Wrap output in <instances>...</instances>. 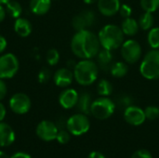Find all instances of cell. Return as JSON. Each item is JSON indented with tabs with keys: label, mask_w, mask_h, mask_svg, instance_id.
I'll list each match as a JSON object with an SVG mask.
<instances>
[{
	"label": "cell",
	"mask_w": 159,
	"mask_h": 158,
	"mask_svg": "<svg viewBox=\"0 0 159 158\" xmlns=\"http://www.w3.org/2000/svg\"><path fill=\"white\" fill-rule=\"evenodd\" d=\"M98 35L89 29L76 31L71 40L72 52L79 59H93L100 51Z\"/></svg>",
	"instance_id": "obj_1"
},
{
	"label": "cell",
	"mask_w": 159,
	"mask_h": 158,
	"mask_svg": "<svg viewBox=\"0 0 159 158\" xmlns=\"http://www.w3.org/2000/svg\"><path fill=\"white\" fill-rule=\"evenodd\" d=\"M99 67L91 59L81 60L74 68L75 80L81 86L88 87L96 82L99 75Z\"/></svg>",
	"instance_id": "obj_2"
},
{
	"label": "cell",
	"mask_w": 159,
	"mask_h": 158,
	"mask_svg": "<svg viewBox=\"0 0 159 158\" xmlns=\"http://www.w3.org/2000/svg\"><path fill=\"white\" fill-rule=\"evenodd\" d=\"M98 38L102 48L113 51L122 46L125 41V34L121 27L115 24H107L101 29Z\"/></svg>",
	"instance_id": "obj_3"
},
{
	"label": "cell",
	"mask_w": 159,
	"mask_h": 158,
	"mask_svg": "<svg viewBox=\"0 0 159 158\" xmlns=\"http://www.w3.org/2000/svg\"><path fill=\"white\" fill-rule=\"evenodd\" d=\"M140 73L145 79H159V49H152L145 54L140 65Z\"/></svg>",
	"instance_id": "obj_4"
},
{
	"label": "cell",
	"mask_w": 159,
	"mask_h": 158,
	"mask_svg": "<svg viewBox=\"0 0 159 158\" xmlns=\"http://www.w3.org/2000/svg\"><path fill=\"white\" fill-rule=\"evenodd\" d=\"M116 110V103L108 97L94 100L90 106V114L99 120H105L112 116Z\"/></svg>",
	"instance_id": "obj_5"
},
{
	"label": "cell",
	"mask_w": 159,
	"mask_h": 158,
	"mask_svg": "<svg viewBox=\"0 0 159 158\" xmlns=\"http://www.w3.org/2000/svg\"><path fill=\"white\" fill-rule=\"evenodd\" d=\"M66 128L70 134L74 136H81L87 133L90 128V121L87 115L79 113L73 115L66 121Z\"/></svg>",
	"instance_id": "obj_6"
},
{
	"label": "cell",
	"mask_w": 159,
	"mask_h": 158,
	"mask_svg": "<svg viewBox=\"0 0 159 158\" xmlns=\"http://www.w3.org/2000/svg\"><path fill=\"white\" fill-rule=\"evenodd\" d=\"M121 47V56L128 64H134L141 60L143 48L139 42L134 39L124 41Z\"/></svg>",
	"instance_id": "obj_7"
},
{
	"label": "cell",
	"mask_w": 159,
	"mask_h": 158,
	"mask_svg": "<svg viewBox=\"0 0 159 158\" xmlns=\"http://www.w3.org/2000/svg\"><path fill=\"white\" fill-rule=\"evenodd\" d=\"M20 63L18 58L12 53H6L0 56V78L10 79L19 71Z\"/></svg>",
	"instance_id": "obj_8"
},
{
	"label": "cell",
	"mask_w": 159,
	"mask_h": 158,
	"mask_svg": "<svg viewBox=\"0 0 159 158\" xmlns=\"http://www.w3.org/2000/svg\"><path fill=\"white\" fill-rule=\"evenodd\" d=\"M35 132L40 140L44 142H52L56 140L59 129L55 123L49 120H43L37 125Z\"/></svg>",
	"instance_id": "obj_9"
},
{
	"label": "cell",
	"mask_w": 159,
	"mask_h": 158,
	"mask_svg": "<svg viewBox=\"0 0 159 158\" xmlns=\"http://www.w3.org/2000/svg\"><path fill=\"white\" fill-rule=\"evenodd\" d=\"M31 100L24 93H16L9 100V107L11 111L17 115H24L31 109Z\"/></svg>",
	"instance_id": "obj_10"
},
{
	"label": "cell",
	"mask_w": 159,
	"mask_h": 158,
	"mask_svg": "<svg viewBox=\"0 0 159 158\" xmlns=\"http://www.w3.org/2000/svg\"><path fill=\"white\" fill-rule=\"evenodd\" d=\"M96 21V15L91 10H85L75 15L73 18L72 25L76 31L86 30L94 25Z\"/></svg>",
	"instance_id": "obj_11"
},
{
	"label": "cell",
	"mask_w": 159,
	"mask_h": 158,
	"mask_svg": "<svg viewBox=\"0 0 159 158\" xmlns=\"http://www.w3.org/2000/svg\"><path fill=\"white\" fill-rule=\"evenodd\" d=\"M124 119L125 121L131 126H141L146 120L144 111L135 105H129L124 111Z\"/></svg>",
	"instance_id": "obj_12"
},
{
	"label": "cell",
	"mask_w": 159,
	"mask_h": 158,
	"mask_svg": "<svg viewBox=\"0 0 159 158\" xmlns=\"http://www.w3.org/2000/svg\"><path fill=\"white\" fill-rule=\"evenodd\" d=\"M74 77V72L69 68H60L53 74V81L59 88H67L72 83Z\"/></svg>",
	"instance_id": "obj_13"
},
{
	"label": "cell",
	"mask_w": 159,
	"mask_h": 158,
	"mask_svg": "<svg viewBox=\"0 0 159 158\" xmlns=\"http://www.w3.org/2000/svg\"><path fill=\"white\" fill-rule=\"evenodd\" d=\"M79 94L74 88H65L59 96V102L64 109H72L76 106Z\"/></svg>",
	"instance_id": "obj_14"
},
{
	"label": "cell",
	"mask_w": 159,
	"mask_h": 158,
	"mask_svg": "<svg viewBox=\"0 0 159 158\" xmlns=\"http://www.w3.org/2000/svg\"><path fill=\"white\" fill-rule=\"evenodd\" d=\"M96 58H97L96 63H97L99 69L102 71H104V72H110V69L115 62L114 61L115 56L113 54V51L109 50V49L102 48V49H100Z\"/></svg>",
	"instance_id": "obj_15"
},
{
	"label": "cell",
	"mask_w": 159,
	"mask_h": 158,
	"mask_svg": "<svg viewBox=\"0 0 159 158\" xmlns=\"http://www.w3.org/2000/svg\"><path fill=\"white\" fill-rule=\"evenodd\" d=\"M119 0H98L97 6L100 13L105 17H112L119 11Z\"/></svg>",
	"instance_id": "obj_16"
},
{
	"label": "cell",
	"mask_w": 159,
	"mask_h": 158,
	"mask_svg": "<svg viewBox=\"0 0 159 158\" xmlns=\"http://www.w3.org/2000/svg\"><path fill=\"white\" fill-rule=\"evenodd\" d=\"M16 139L13 129L7 123L0 122V147L10 146Z\"/></svg>",
	"instance_id": "obj_17"
},
{
	"label": "cell",
	"mask_w": 159,
	"mask_h": 158,
	"mask_svg": "<svg viewBox=\"0 0 159 158\" xmlns=\"http://www.w3.org/2000/svg\"><path fill=\"white\" fill-rule=\"evenodd\" d=\"M33 27L31 22L24 18H18L14 23V31L20 37H27L32 33Z\"/></svg>",
	"instance_id": "obj_18"
},
{
	"label": "cell",
	"mask_w": 159,
	"mask_h": 158,
	"mask_svg": "<svg viewBox=\"0 0 159 158\" xmlns=\"http://www.w3.org/2000/svg\"><path fill=\"white\" fill-rule=\"evenodd\" d=\"M30 10L35 15H44L51 7V0H30Z\"/></svg>",
	"instance_id": "obj_19"
},
{
	"label": "cell",
	"mask_w": 159,
	"mask_h": 158,
	"mask_svg": "<svg viewBox=\"0 0 159 158\" xmlns=\"http://www.w3.org/2000/svg\"><path fill=\"white\" fill-rule=\"evenodd\" d=\"M121 29L125 35L134 36L139 32L140 26H139L138 21L135 19L129 17V18L124 19V20L121 23Z\"/></svg>",
	"instance_id": "obj_20"
},
{
	"label": "cell",
	"mask_w": 159,
	"mask_h": 158,
	"mask_svg": "<svg viewBox=\"0 0 159 158\" xmlns=\"http://www.w3.org/2000/svg\"><path fill=\"white\" fill-rule=\"evenodd\" d=\"M91 103H92V101H91L90 94L88 92H83L81 95H79L78 102L76 103V107L80 113L88 115L89 114H90Z\"/></svg>",
	"instance_id": "obj_21"
},
{
	"label": "cell",
	"mask_w": 159,
	"mask_h": 158,
	"mask_svg": "<svg viewBox=\"0 0 159 158\" xmlns=\"http://www.w3.org/2000/svg\"><path fill=\"white\" fill-rule=\"evenodd\" d=\"M111 74L116 78H122L129 73V65L126 61H116L110 69Z\"/></svg>",
	"instance_id": "obj_22"
},
{
	"label": "cell",
	"mask_w": 159,
	"mask_h": 158,
	"mask_svg": "<svg viewBox=\"0 0 159 158\" xmlns=\"http://www.w3.org/2000/svg\"><path fill=\"white\" fill-rule=\"evenodd\" d=\"M154 22L155 20H154L153 13L146 12V11H144L138 20L139 26L143 31H149L150 29H152L154 26Z\"/></svg>",
	"instance_id": "obj_23"
},
{
	"label": "cell",
	"mask_w": 159,
	"mask_h": 158,
	"mask_svg": "<svg viewBox=\"0 0 159 158\" xmlns=\"http://www.w3.org/2000/svg\"><path fill=\"white\" fill-rule=\"evenodd\" d=\"M114 88L110 81L106 79H101L97 84V92L101 97H109L113 93Z\"/></svg>",
	"instance_id": "obj_24"
},
{
	"label": "cell",
	"mask_w": 159,
	"mask_h": 158,
	"mask_svg": "<svg viewBox=\"0 0 159 158\" xmlns=\"http://www.w3.org/2000/svg\"><path fill=\"white\" fill-rule=\"evenodd\" d=\"M6 10H7V14L14 19L20 18L21 13H22L21 5L16 0H10L8 3H7L6 4Z\"/></svg>",
	"instance_id": "obj_25"
},
{
	"label": "cell",
	"mask_w": 159,
	"mask_h": 158,
	"mask_svg": "<svg viewBox=\"0 0 159 158\" xmlns=\"http://www.w3.org/2000/svg\"><path fill=\"white\" fill-rule=\"evenodd\" d=\"M147 42L152 49H159V27H153L149 30Z\"/></svg>",
	"instance_id": "obj_26"
},
{
	"label": "cell",
	"mask_w": 159,
	"mask_h": 158,
	"mask_svg": "<svg viewBox=\"0 0 159 158\" xmlns=\"http://www.w3.org/2000/svg\"><path fill=\"white\" fill-rule=\"evenodd\" d=\"M140 4L144 11L150 13L157 11L159 8V0H141Z\"/></svg>",
	"instance_id": "obj_27"
},
{
	"label": "cell",
	"mask_w": 159,
	"mask_h": 158,
	"mask_svg": "<svg viewBox=\"0 0 159 158\" xmlns=\"http://www.w3.org/2000/svg\"><path fill=\"white\" fill-rule=\"evenodd\" d=\"M46 59H47V62L48 63V65L50 66H54L56 65L59 61H60V53L57 49L55 48H51V49H48V52H47V56H46Z\"/></svg>",
	"instance_id": "obj_28"
},
{
	"label": "cell",
	"mask_w": 159,
	"mask_h": 158,
	"mask_svg": "<svg viewBox=\"0 0 159 158\" xmlns=\"http://www.w3.org/2000/svg\"><path fill=\"white\" fill-rule=\"evenodd\" d=\"M144 114H145L146 119L156 120V119H157L159 117V107L154 106V105L147 106L144 109Z\"/></svg>",
	"instance_id": "obj_29"
},
{
	"label": "cell",
	"mask_w": 159,
	"mask_h": 158,
	"mask_svg": "<svg viewBox=\"0 0 159 158\" xmlns=\"http://www.w3.org/2000/svg\"><path fill=\"white\" fill-rule=\"evenodd\" d=\"M37 78H38L39 83H41V84L48 83L50 80V78H51V71L48 68H47V67H43L40 70Z\"/></svg>",
	"instance_id": "obj_30"
},
{
	"label": "cell",
	"mask_w": 159,
	"mask_h": 158,
	"mask_svg": "<svg viewBox=\"0 0 159 158\" xmlns=\"http://www.w3.org/2000/svg\"><path fill=\"white\" fill-rule=\"evenodd\" d=\"M70 139H71L70 132L68 130H64V129L59 130V132L57 134V138H56L58 142H60L61 144H65V143L69 142Z\"/></svg>",
	"instance_id": "obj_31"
},
{
	"label": "cell",
	"mask_w": 159,
	"mask_h": 158,
	"mask_svg": "<svg viewBox=\"0 0 159 158\" xmlns=\"http://www.w3.org/2000/svg\"><path fill=\"white\" fill-rule=\"evenodd\" d=\"M121 15L122 18L126 19V18H129L132 14V8L130 6L127 5V4H122L120 5L119 7V11H118Z\"/></svg>",
	"instance_id": "obj_32"
},
{
	"label": "cell",
	"mask_w": 159,
	"mask_h": 158,
	"mask_svg": "<svg viewBox=\"0 0 159 158\" xmlns=\"http://www.w3.org/2000/svg\"><path fill=\"white\" fill-rule=\"evenodd\" d=\"M131 158H153L152 154L146 149H140L133 153Z\"/></svg>",
	"instance_id": "obj_33"
},
{
	"label": "cell",
	"mask_w": 159,
	"mask_h": 158,
	"mask_svg": "<svg viewBox=\"0 0 159 158\" xmlns=\"http://www.w3.org/2000/svg\"><path fill=\"white\" fill-rule=\"evenodd\" d=\"M132 99L130 96L129 95H121V97L119 98V104H122L123 106H125L126 108L129 107V105H132ZM125 108V109H126Z\"/></svg>",
	"instance_id": "obj_34"
},
{
	"label": "cell",
	"mask_w": 159,
	"mask_h": 158,
	"mask_svg": "<svg viewBox=\"0 0 159 158\" xmlns=\"http://www.w3.org/2000/svg\"><path fill=\"white\" fill-rule=\"evenodd\" d=\"M7 87L4 82V79L0 78V102L4 100V98L7 96Z\"/></svg>",
	"instance_id": "obj_35"
},
{
	"label": "cell",
	"mask_w": 159,
	"mask_h": 158,
	"mask_svg": "<svg viewBox=\"0 0 159 158\" xmlns=\"http://www.w3.org/2000/svg\"><path fill=\"white\" fill-rule=\"evenodd\" d=\"M7 42L6 38L0 34V54L5 51V49L7 48Z\"/></svg>",
	"instance_id": "obj_36"
},
{
	"label": "cell",
	"mask_w": 159,
	"mask_h": 158,
	"mask_svg": "<svg viewBox=\"0 0 159 158\" xmlns=\"http://www.w3.org/2000/svg\"><path fill=\"white\" fill-rule=\"evenodd\" d=\"M10 158H32L31 156L24 152H17L14 155H12Z\"/></svg>",
	"instance_id": "obj_37"
},
{
	"label": "cell",
	"mask_w": 159,
	"mask_h": 158,
	"mask_svg": "<svg viewBox=\"0 0 159 158\" xmlns=\"http://www.w3.org/2000/svg\"><path fill=\"white\" fill-rule=\"evenodd\" d=\"M6 115H7L6 107H5V105L2 102H0V122H2L5 119Z\"/></svg>",
	"instance_id": "obj_38"
},
{
	"label": "cell",
	"mask_w": 159,
	"mask_h": 158,
	"mask_svg": "<svg viewBox=\"0 0 159 158\" xmlns=\"http://www.w3.org/2000/svg\"><path fill=\"white\" fill-rule=\"evenodd\" d=\"M88 158H105V156H104L102 153L97 152V151H94V152H91V153L89 155Z\"/></svg>",
	"instance_id": "obj_39"
},
{
	"label": "cell",
	"mask_w": 159,
	"mask_h": 158,
	"mask_svg": "<svg viewBox=\"0 0 159 158\" xmlns=\"http://www.w3.org/2000/svg\"><path fill=\"white\" fill-rule=\"evenodd\" d=\"M6 13H7L6 8H5L2 5H0V22H2V21L5 20V18H6Z\"/></svg>",
	"instance_id": "obj_40"
},
{
	"label": "cell",
	"mask_w": 159,
	"mask_h": 158,
	"mask_svg": "<svg viewBox=\"0 0 159 158\" xmlns=\"http://www.w3.org/2000/svg\"><path fill=\"white\" fill-rule=\"evenodd\" d=\"M75 65H76V62L74 60H69L67 61V68H69V69H73L74 70Z\"/></svg>",
	"instance_id": "obj_41"
},
{
	"label": "cell",
	"mask_w": 159,
	"mask_h": 158,
	"mask_svg": "<svg viewBox=\"0 0 159 158\" xmlns=\"http://www.w3.org/2000/svg\"><path fill=\"white\" fill-rule=\"evenodd\" d=\"M98 0H83V2L87 5H92L94 3H97Z\"/></svg>",
	"instance_id": "obj_42"
},
{
	"label": "cell",
	"mask_w": 159,
	"mask_h": 158,
	"mask_svg": "<svg viewBox=\"0 0 159 158\" xmlns=\"http://www.w3.org/2000/svg\"><path fill=\"white\" fill-rule=\"evenodd\" d=\"M0 158H10L6 153H4V152H2V151H0Z\"/></svg>",
	"instance_id": "obj_43"
},
{
	"label": "cell",
	"mask_w": 159,
	"mask_h": 158,
	"mask_svg": "<svg viewBox=\"0 0 159 158\" xmlns=\"http://www.w3.org/2000/svg\"><path fill=\"white\" fill-rule=\"evenodd\" d=\"M10 0H0V5H6L7 3H8Z\"/></svg>",
	"instance_id": "obj_44"
}]
</instances>
